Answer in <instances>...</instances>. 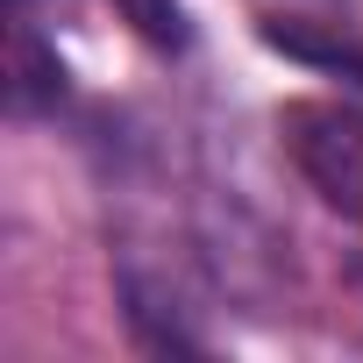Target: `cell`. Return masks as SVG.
Segmentation results:
<instances>
[{"label":"cell","instance_id":"3957f363","mask_svg":"<svg viewBox=\"0 0 363 363\" xmlns=\"http://www.w3.org/2000/svg\"><path fill=\"white\" fill-rule=\"evenodd\" d=\"M107 8L150 43V50H186L193 43V29H186V8L178 0H107Z\"/></svg>","mask_w":363,"mask_h":363},{"label":"cell","instance_id":"6da1fadb","mask_svg":"<svg viewBox=\"0 0 363 363\" xmlns=\"http://www.w3.org/2000/svg\"><path fill=\"white\" fill-rule=\"evenodd\" d=\"M278 143L342 221H363V107L356 100H320V93L285 100Z\"/></svg>","mask_w":363,"mask_h":363},{"label":"cell","instance_id":"277c9868","mask_svg":"<svg viewBox=\"0 0 363 363\" xmlns=\"http://www.w3.org/2000/svg\"><path fill=\"white\" fill-rule=\"evenodd\" d=\"M264 43H278V50H292V57H306V65H335V72H356V79H363V50H356V43H328V36H306V29H292V22H264Z\"/></svg>","mask_w":363,"mask_h":363},{"label":"cell","instance_id":"7a4b0ae2","mask_svg":"<svg viewBox=\"0 0 363 363\" xmlns=\"http://www.w3.org/2000/svg\"><path fill=\"white\" fill-rule=\"evenodd\" d=\"M8 100H15V114H50L65 100V65H57V50H43L29 8H15V36H8Z\"/></svg>","mask_w":363,"mask_h":363}]
</instances>
